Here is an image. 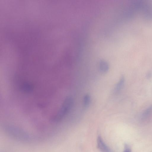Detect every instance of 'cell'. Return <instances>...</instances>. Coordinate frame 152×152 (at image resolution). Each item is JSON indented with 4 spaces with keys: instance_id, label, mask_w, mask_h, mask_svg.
<instances>
[{
    "instance_id": "obj_6",
    "label": "cell",
    "mask_w": 152,
    "mask_h": 152,
    "mask_svg": "<svg viewBox=\"0 0 152 152\" xmlns=\"http://www.w3.org/2000/svg\"><path fill=\"white\" fill-rule=\"evenodd\" d=\"M91 96L89 94H87L84 97L83 99V105L85 108H87L90 103Z\"/></svg>"
},
{
    "instance_id": "obj_1",
    "label": "cell",
    "mask_w": 152,
    "mask_h": 152,
    "mask_svg": "<svg viewBox=\"0 0 152 152\" xmlns=\"http://www.w3.org/2000/svg\"><path fill=\"white\" fill-rule=\"evenodd\" d=\"M140 12L145 19L148 20H152V1L144 0Z\"/></svg>"
},
{
    "instance_id": "obj_3",
    "label": "cell",
    "mask_w": 152,
    "mask_h": 152,
    "mask_svg": "<svg viewBox=\"0 0 152 152\" xmlns=\"http://www.w3.org/2000/svg\"><path fill=\"white\" fill-rule=\"evenodd\" d=\"M99 67L100 72L103 74H105L108 72L109 65L107 61L102 59L99 62Z\"/></svg>"
},
{
    "instance_id": "obj_4",
    "label": "cell",
    "mask_w": 152,
    "mask_h": 152,
    "mask_svg": "<svg viewBox=\"0 0 152 152\" xmlns=\"http://www.w3.org/2000/svg\"><path fill=\"white\" fill-rule=\"evenodd\" d=\"M125 80L124 77L122 76L115 87L114 91L115 93H117L121 91L124 86Z\"/></svg>"
},
{
    "instance_id": "obj_7",
    "label": "cell",
    "mask_w": 152,
    "mask_h": 152,
    "mask_svg": "<svg viewBox=\"0 0 152 152\" xmlns=\"http://www.w3.org/2000/svg\"><path fill=\"white\" fill-rule=\"evenodd\" d=\"M123 152H131L130 148L127 145H125Z\"/></svg>"
},
{
    "instance_id": "obj_5",
    "label": "cell",
    "mask_w": 152,
    "mask_h": 152,
    "mask_svg": "<svg viewBox=\"0 0 152 152\" xmlns=\"http://www.w3.org/2000/svg\"><path fill=\"white\" fill-rule=\"evenodd\" d=\"M152 113V105L146 109L142 113V118L145 119L148 118Z\"/></svg>"
},
{
    "instance_id": "obj_2",
    "label": "cell",
    "mask_w": 152,
    "mask_h": 152,
    "mask_svg": "<svg viewBox=\"0 0 152 152\" xmlns=\"http://www.w3.org/2000/svg\"><path fill=\"white\" fill-rule=\"evenodd\" d=\"M97 146L101 152H113L99 136L97 138Z\"/></svg>"
}]
</instances>
